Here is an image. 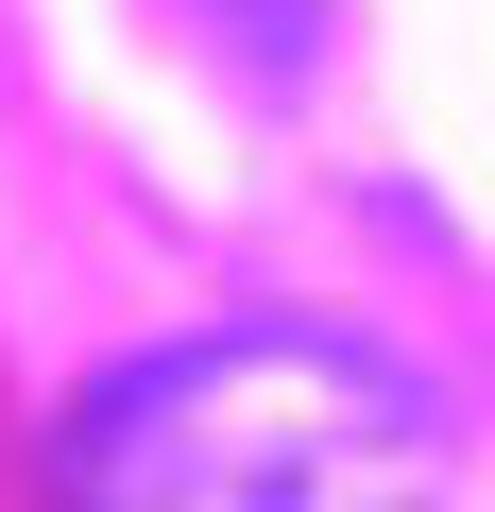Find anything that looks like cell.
<instances>
[{
  "label": "cell",
  "instance_id": "cell-1",
  "mask_svg": "<svg viewBox=\"0 0 495 512\" xmlns=\"http://www.w3.org/2000/svg\"><path fill=\"white\" fill-rule=\"evenodd\" d=\"M69 478L86 495H393L427 478V393L325 325H239L103 376L69 410Z\"/></svg>",
  "mask_w": 495,
  "mask_h": 512
}]
</instances>
